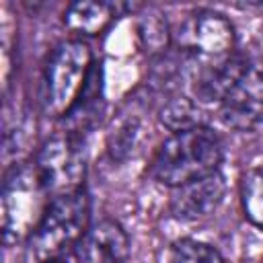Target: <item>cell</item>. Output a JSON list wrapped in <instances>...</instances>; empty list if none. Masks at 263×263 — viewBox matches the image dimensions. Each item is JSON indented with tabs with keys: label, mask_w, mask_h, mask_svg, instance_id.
<instances>
[{
	"label": "cell",
	"mask_w": 263,
	"mask_h": 263,
	"mask_svg": "<svg viewBox=\"0 0 263 263\" xmlns=\"http://www.w3.org/2000/svg\"><path fill=\"white\" fill-rule=\"evenodd\" d=\"M222 158L224 144L220 136L208 125H199L171 134L154 152L148 171L154 181L175 189L218 173Z\"/></svg>",
	"instance_id": "1"
},
{
	"label": "cell",
	"mask_w": 263,
	"mask_h": 263,
	"mask_svg": "<svg viewBox=\"0 0 263 263\" xmlns=\"http://www.w3.org/2000/svg\"><path fill=\"white\" fill-rule=\"evenodd\" d=\"M90 226V197L86 189L51 197L37 228L25 240L27 263L58 261V257L76 247Z\"/></svg>",
	"instance_id": "2"
},
{
	"label": "cell",
	"mask_w": 263,
	"mask_h": 263,
	"mask_svg": "<svg viewBox=\"0 0 263 263\" xmlns=\"http://www.w3.org/2000/svg\"><path fill=\"white\" fill-rule=\"evenodd\" d=\"M92 51L82 39L62 41L45 62L41 76V109L47 117H66L92 76Z\"/></svg>",
	"instance_id": "3"
},
{
	"label": "cell",
	"mask_w": 263,
	"mask_h": 263,
	"mask_svg": "<svg viewBox=\"0 0 263 263\" xmlns=\"http://www.w3.org/2000/svg\"><path fill=\"white\" fill-rule=\"evenodd\" d=\"M2 238L6 245L27 240L43 218L51 195L45 189L35 164L14 166L2 185Z\"/></svg>",
	"instance_id": "4"
},
{
	"label": "cell",
	"mask_w": 263,
	"mask_h": 263,
	"mask_svg": "<svg viewBox=\"0 0 263 263\" xmlns=\"http://www.w3.org/2000/svg\"><path fill=\"white\" fill-rule=\"evenodd\" d=\"M51 197L84 189L86 160L80 136L64 132L49 138L33 160Z\"/></svg>",
	"instance_id": "5"
},
{
	"label": "cell",
	"mask_w": 263,
	"mask_h": 263,
	"mask_svg": "<svg viewBox=\"0 0 263 263\" xmlns=\"http://www.w3.org/2000/svg\"><path fill=\"white\" fill-rule=\"evenodd\" d=\"M224 125L253 132L263 125V66L249 64L218 105Z\"/></svg>",
	"instance_id": "6"
},
{
	"label": "cell",
	"mask_w": 263,
	"mask_h": 263,
	"mask_svg": "<svg viewBox=\"0 0 263 263\" xmlns=\"http://www.w3.org/2000/svg\"><path fill=\"white\" fill-rule=\"evenodd\" d=\"M179 43L197 60H216L234 53V27L214 10H199L191 14L179 29Z\"/></svg>",
	"instance_id": "7"
},
{
	"label": "cell",
	"mask_w": 263,
	"mask_h": 263,
	"mask_svg": "<svg viewBox=\"0 0 263 263\" xmlns=\"http://www.w3.org/2000/svg\"><path fill=\"white\" fill-rule=\"evenodd\" d=\"M247 66L249 62L238 53L216 60H197V66L191 72V92L195 101L220 105L224 95L238 80Z\"/></svg>",
	"instance_id": "8"
},
{
	"label": "cell",
	"mask_w": 263,
	"mask_h": 263,
	"mask_svg": "<svg viewBox=\"0 0 263 263\" xmlns=\"http://www.w3.org/2000/svg\"><path fill=\"white\" fill-rule=\"evenodd\" d=\"M74 253L78 263H127L129 238L115 220H99L88 226Z\"/></svg>",
	"instance_id": "9"
},
{
	"label": "cell",
	"mask_w": 263,
	"mask_h": 263,
	"mask_svg": "<svg viewBox=\"0 0 263 263\" xmlns=\"http://www.w3.org/2000/svg\"><path fill=\"white\" fill-rule=\"evenodd\" d=\"M226 193V181L218 173L173 189L171 212L179 220H201L218 210Z\"/></svg>",
	"instance_id": "10"
},
{
	"label": "cell",
	"mask_w": 263,
	"mask_h": 263,
	"mask_svg": "<svg viewBox=\"0 0 263 263\" xmlns=\"http://www.w3.org/2000/svg\"><path fill=\"white\" fill-rule=\"evenodd\" d=\"M125 10L123 4L117 2H92V0H80L72 2L64 12V25L78 35H97L105 31L119 12Z\"/></svg>",
	"instance_id": "11"
},
{
	"label": "cell",
	"mask_w": 263,
	"mask_h": 263,
	"mask_svg": "<svg viewBox=\"0 0 263 263\" xmlns=\"http://www.w3.org/2000/svg\"><path fill=\"white\" fill-rule=\"evenodd\" d=\"M160 121H162V125L168 127L173 134L185 132V129H191V127L205 125L197 103H193V101L187 99V97L171 99V101L160 109Z\"/></svg>",
	"instance_id": "12"
},
{
	"label": "cell",
	"mask_w": 263,
	"mask_h": 263,
	"mask_svg": "<svg viewBox=\"0 0 263 263\" xmlns=\"http://www.w3.org/2000/svg\"><path fill=\"white\" fill-rule=\"evenodd\" d=\"M240 203L247 220L263 230V164L245 173L240 181Z\"/></svg>",
	"instance_id": "13"
},
{
	"label": "cell",
	"mask_w": 263,
	"mask_h": 263,
	"mask_svg": "<svg viewBox=\"0 0 263 263\" xmlns=\"http://www.w3.org/2000/svg\"><path fill=\"white\" fill-rule=\"evenodd\" d=\"M168 263H226L218 249L195 238H179L168 249Z\"/></svg>",
	"instance_id": "14"
},
{
	"label": "cell",
	"mask_w": 263,
	"mask_h": 263,
	"mask_svg": "<svg viewBox=\"0 0 263 263\" xmlns=\"http://www.w3.org/2000/svg\"><path fill=\"white\" fill-rule=\"evenodd\" d=\"M47 263H64V261H47Z\"/></svg>",
	"instance_id": "15"
}]
</instances>
